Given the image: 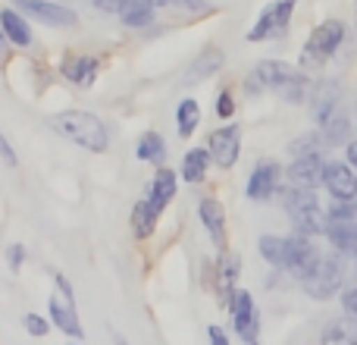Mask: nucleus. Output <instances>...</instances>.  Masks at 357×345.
Listing matches in <instances>:
<instances>
[{"label": "nucleus", "mask_w": 357, "mask_h": 345, "mask_svg": "<svg viewBox=\"0 0 357 345\" xmlns=\"http://www.w3.org/2000/svg\"><path fill=\"white\" fill-rule=\"evenodd\" d=\"M50 129L60 132L63 138L75 142L79 148L94 151V154H104L110 148V135H107L104 123L98 117H91L88 110H66V113H56V117L47 119Z\"/></svg>", "instance_id": "1"}, {"label": "nucleus", "mask_w": 357, "mask_h": 345, "mask_svg": "<svg viewBox=\"0 0 357 345\" xmlns=\"http://www.w3.org/2000/svg\"><path fill=\"white\" fill-rule=\"evenodd\" d=\"M285 210H289L295 233L301 235H323L329 229V216L320 210V201L310 189H289L285 191Z\"/></svg>", "instance_id": "2"}, {"label": "nucleus", "mask_w": 357, "mask_h": 345, "mask_svg": "<svg viewBox=\"0 0 357 345\" xmlns=\"http://www.w3.org/2000/svg\"><path fill=\"white\" fill-rule=\"evenodd\" d=\"M342 41H345V25H342L339 19L320 22L310 31L307 44H304V50H301V66H323V63L342 47Z\"/></svg>", "instance_id": "3"}, {"label": "nucleus", "mask_w": 357, "mask_h": 345, "mask_svg": "<svg viewBox=\"0 0 357 345\" xmlns=\"http://www.w3.org/2000/svg\"><path fill=\"white\" fill-rule=\"evenodd\" d=\"M295 79H301L295 66H289L285 60H260L254 66V73L245 79L248 94H264V91H282L285 85H291Z\"/></svg>", "instance_id": "4"}, {"label": "nucleus", "mask_w": 357, "mask_h": 345, "mask_svg": "<svg viewBox=\"0 0 357 345\" xmlns=\"http://www.w3.org/2000/svg\"><path fill=\"white\" fill-rule=\"evenodd\" d=\"M342 283H345V264H342L339 254H326L320 267L304 279V292L317 302H323V298H333L342 289Z\"/></svg>", "instance_id": "5"}, {"label": "nucleus", "mask_w": 357, "mask_h": 345, "mask_svg": "<svg viewBox=\"0 0 357 345\" xmlns=\"http://www.w3.org/2000/svg\"><path fill=\"white\" fill-rule=\"evenodd\" d=\"M323 254L317 251V245L310 242V235H301L295 233L289 239V254H285V270L291 273V277H298L304 283V279L310 277V273L320 267Z\"/></svg>", "instance_id": "6"}, {"label": "nucleus", "mask_w": 357, "mask_h": 345, "mask_svg": "<svg viewBox=\"0 0 357 345\" xmlns=\"http://www.w3.org/2000/svg\"><path fill=\"white\" fill-rule=\"evenodd\" d=\"M291 10H295V0H273V3H266L257 25L248 31V41H266V38L282 35L285 25H289Z\"/></svg>", "instance_id": "7"}, {"label": "nucleus", "mask_w": 357, "mask_h": 345, "mask_svg": "<svg viewBox=\"0 0 357 345\" xmlns=\"http://www.w3.org/2000/svg\"><path fill=\"white\" fill-rule=\"evenodd\" d=\"M10 3L19 6L25 16L38 19V22H44V25H54V29H69V25H75V19H79L69 6L50 3V0H10Z\"/></svg>", "instance_id": "8"}, {"label": "nucleus", "mask_w": 357, "mask_h": 345, "mask_svg": "<svg viewBox=\"0 0 357 345\" xmlns=\"http://www.w3.org/2000/svg\"><path fill=\"white\" fill-rule=\"evenodd\" d=\"M207 151H210L216 167H222V170L235 167L238 151H241V129L238 126H222V129H216L207 142Z\"/></svg>", "instance_id": "9"}, {"label": "nucleus", "mask_w": 357, "mask_h": 345, "mask_svg": "<svg viewBox=\"0 0 357 345\" xmlns=\"http://www.w3.org/2000/svg\"><path fill=\"white\" fill-rule=\"evenodd\" d=\"M279 179H282V170H279L276 161H260L254 167L251 179H248L245 195L251 201H266V198H273L279 191Z\"/></svg>", "instance_id": "10"}, {"label": "nucleus", "mask_w": 357, "mask_h": 345, "mask_svg": "<svg viewBox=\"0 0 357 345\" xmlns=\"http://www.w3.org/2000/svg\"><path fill=\"white\" fill-rule=\"evenodd\" d=\"M232 321H235V333L241 336L245 342H257V333H260V317H257V304H254L251 292L238 289L232 302Z\"/></svg>", "instance_id": "11"}, {"label": "nucleus", "mask_w": 357, "mask_h": 345, "mask_svg": "<svg viewBox=\"0 0 357 345\" xmlns=\"http://www.w3.org/2000/svg\"><path fill=\"white\" fill-rule=\"evenodd\" d=\"M323 182H326V191L335 201H354L357 198V176L345 163L329 161L326 170H323Z\"/></svg>", "instance_id": "12"}, {"label": "nucleus", "mask_w": 357, "mask_h": 345, "mask_svg": "<svg viewBox=\"0 0 357 345\" xmlns=\"http://www.w3.org/2000/svg\"><path fill=\"white\" fill-rule=\"evenodd\" d=\"M47 311H50V323H54V327H60L63 333L79 342L85 339V330H82L79 314H75V302H69V298H63V295H50Z\"/></svg>", "instance_id": "13"}, {"label": "nucleus", "mask_w": 357, "mask_h": 345, "mask_svg": "<svg viewBox=\"0 0 357 345\" xmlns=\"http://www.w3.org/2000/svg\"><path fill=\"white\" fill-rule=\"evenodd\" d=\"M323 170H326V163L320 161V154H301L291 161L285 172H289L295 189H314L317 182H323Z\"/></svg>", "instance_id": "14"}, {"label": "nucleus", "mask_w": 357, "mask_h": 345, "mask_svg": "<svg viewBox=\"0 0 357 345\" xmlns=\"http://www.w3.org/2000/svg\"><path fill=\"white\" fill-rule=\"evenodd\" d=\"M176 189H178L176 172L167 170V167L157 170V176L151 179V185H148V204H151V210H154L157 216H160L163 210H167V204L176 198Z\"/></svg>", "instance_id": "15"}, {"label": "nucleus", "mask_w": 357, "mask_h": 345, "mask_svg": "<svg viewBox=\"0 0 357 345\" xmlns=\"http://www.w3.org/2000/svg\"><path fill=\"white\" fill-rule=\"evenodd\" d=\"M197 216H201V223L207 226L213 245L226 248V210H222V204L213 201V198H204V201L197 204Z\"/></svg>", "instance_id": "16"}, {"label": "nucleus", "mask_w": 357, "mask_h": 345, "mask_svg": "<svg viewBox=\"0 0 357 345\" xmlns=\"http://www.w3.org/2000/svg\"><path fill=\"white\" fill-rule=\"evenodd\" d=\"M335 104H339V82H320L314 98H310V113L317 123L326 126L335 117Z\"/></svg>", "instance_id": "17"}, {"label": "nucleus", "mask_w": 357, "mask_h": 345, "mask_svg": "<svg viewBox=\"0 0 357 345\" xmlns=\"http://www.w3.org/2000/svg\"><path fill=\"white\" fill-rule=\"evenodd\" d=\"M157 0H119V22L129 29H144L154 22Z\"/></svg>", "instance_id": "18"}, {"label": "nucleus", "mask_w": 357, "mask_h": 345, "mask_svg": "<svg viewBox=\"0 0 357 345\" xmlns=\"http://www.w3.org/2000/svg\"><path fill=\"white\" fill-rule=\"evenodd\" d=\"M226 63V57H222V50H216V47H210V50H204L201 57H197L195 63H191V69L185 73V82L188 85H195V82H204V79H210L213 73H220V66Z\"/></svg>", "instance_id": "19"}, {"label": "nucleus", "mask_w": 357, "mask_h": 345, "mask_svg": "<svg viewBox=\"0 0 357 345\" xmlns=\"http://www.w3.org/2000/svg\"><path fill=\"white\" fill-rule=\"evenodd\" d=\"M0 25H3V35H6V41H10V44H16V47H29V44H31L29 22H25L16 10H10V6H6V10L0 13Z\"/></svg>", "instance_id": "20"}, {"label": "nucleus", "mask_w": 357, "mask_h": 345, "mask_svg": "<svg viewBox=\"0 0 357 345\" xmlns=\"http://www.w3.org/2000/svg\"><path fill=\"white\" fill-rule=\"evenodd\" d=\"M238 270H241L238 254H232V251L222 254V258H220V277H216V283H220V292H222V298H226L229 304H232V302H235V295H238V289H235Z\"/></svg>", "instance_id": "21"}, {"label": "nucleus", "mask_w": 357, "mask_h": 345, "mask_svg": "<svg viewBox=\"0 0 357 345\" xmlns=\"http://www.w3.org/2000/svg\"><path fill=\"white\" fill-rule=\"evenodd\" d=\"M135 154H138V161L163 167V161H167V142H163L160 132H144L138 148H135Z\"/></svg>", "instance_id": "22"}, {"label": "nucleus", "mask_w": 357, "mask_h": 345, "mask_svg": "<svg viewBox=\"0 0 357 345\" xmlns=\"http://www.w3.org/2000/svg\"><path fill=\"white\" fill-rule=\"evenodd\" d=\"M94 73H98V60L94 57H69L63 63V75L69 82H75V85H91Z\"/></svg>", "instance_id": "23"}, {"label": "nucleus", "mask_w": 357, "mask_h": 345, "mask_svg": "<svg viewBox=\"0 0 357 345\" xmlns=\"http://www.w3.org/2000/svg\"><path fill=\"white\" fill-rule=\"evenodd\" d=\"M210 161H213V157H210L207 148H191L182 161V179L185 182H201V179L207 176Z\"/></svg>", "instance_id": "24"}, {"label": "nucleus", "mask_w": 357, "mask_h": 345, "mask_svg": "<svg viewBox=\"0 0 357 345\" xmlns=\"http://www.w3.org/2000/svg\"><path fill=\"white\" fill-rule=\"evenodd\" d=\"M260 254L270 267H285V254H289V239H279V235H260L257 242Z\"/></svg>", "instance_id": "25"}, {"label": "nucleus", "mask_w": 357, "mask_h": 345, "mask_svg": "<svg viewBox=\"0 0 357 345\" xmlns=\"http://www.w3.org/2000/svg\"><path fill=\"white\" fill-rule=\"evenodd\" d=\"M320 345H357V327L351 321L329 323L320 336Z\"/></svg>", "instance_id": "26"}, {"label": "nucleus", "mask_w": 357, "mask_h": 345, "mask_svg": "<svg viewBox=\"0 0 357 345\" xmlns=\"http://www.w3.org/2000/svg\"><path fill=\"white\" fill-rule=\"evenodd\" d=\"M197 123H201V107H197V101L185 98L182 104H178V110H176L178 135H182V138H191V132L197 129Z\"/></svg>", "instance_id": "27"}, {"label": "nucleus", "mask_w": 357, "mask_h": 345, "mask_svg": "<svg viewBox=\"0 0 357 345\" xmlns=\"http://www.w3.org/2000/svg\"><path fill=\"white\" fill-rule=\"evenodd\" d=\"M154 226H157V214L151 210L148 201H138L135 214H132V229H135V235L138 239H151V235H154Z\"/></svg>", "instance_id": "28"}, {"label": "nucleus", "mask_w": 357, "mask_h": 345, "mask_svg": "<svg viewBox=\"0 0 357 345\" xmlns=\"http://www.w3.org/2000/svg\"><path fill=\"white\" fill-rule=\"evenodd\" d=\"M348 132H351L348 119L345 117H333L326 123V129H323V142L326 145H342V142H348Z\"/></svg>", "instance_id": "29"}, {"label": "nucleus", "mask_w": 357, "mask_h": 345, "mask_svg": "<svg viewBox=\"0 0 357 345\" xmlns=\"http://www.w3.org/2000/svg\"><path fill=\"white\" fill-rule=\"evenodd\" d=\"M235 113V101H232V91H226L222 88L220 91V98H216V117L220 119H229Z\"/></svg>", "instance_id": "30"}, {"label": "nucleus", "mask_w": 357, "mask_h": 345, "mask_svg": "<svg viewBox=\"0 0 357 345\" xmlns=\"http://www.w3.org/2000/svg\"><path fill=\"white\" fill-rule=\"evenodd\" d=\"M22 323H25V330H29L31 336H44V333L50 330V323L44 321L41 314H25V321H22Z\"/></svg>", "instance_id": "31"}, {"label": "nucleus", "mask_w": 357, "mask_h": 345, "mask_svg": "<svg viewBox=\"0 0 357 345\" xmlns=\"http://www.w3.org/2000/svg\"><path fill=\"white\" fill-rule=\"evenodd\" d=\"M314 145H317V135H314V132H310V135L298 138V142L291 145V151H295V157H301V154H314V151H310V148H314Z\"/></svg>", "instance_id": "32"}, {"label": "nucleus", "mask_w": 357, "mask_h": 345, "mask_svg": "<svg viewBox=\"0 0 357 345\" xmlns=\"http://www.w3.org/2000/svg\"><path fill=\"white\" fill-rule=\"evenodd\" d=\"M342 308H345L348 321H357V289H351V292H345V295H342Z\"/></svg>", "instance_id": "33"}, {"label": "nucleus", "mask_w": 357, "mask_h": 345, "mask_svg": "<svg viewBox=\"0 0 357 345\" xmlns=\"http://www.w3.org/2000/svg\"><path fill=\"white\" fill-rule=\"evenodd\" d=\"M6 260H10L13 270H19V267H22V260H25V248L22 245H10V251H6Z\"/></svg>", "instance_id": "34"}, {"label": "nucleus", "mask_w": 357, "mask_h": 345, "mask_svg": "<svg viewBox=\"0 0 357 345\" xmlns=\"http://www.w3.org/2000/svg\"><path fill=\"white\" fill-rule=\"evenodd\" d=\"M0 154H3V163L10 170H16V154H13V145H10V138H0Z\"/></svg>", "instance_id": "35"}, {"label": "nucleus", "mask_w": 357, "mask_h": 345, "mask_svg": "<svg viewBox=\"0 0 357 345\" xmlns=\"http://www.w3.org/2000/svg\"><path fill=\"white\" fill-rule=\"evenodd\" d=\"M210 345H229V336L222 327H210Z\"/></svg>", "instance_id": "36"}, {"label": "nucleus", "mask_w": 357, "mask_h": 345, "mask_svg": "<svg viewBox=\"0 0 357 345\" xmlns=\"http://www.w3.org/2000/svg\"><path fill=\"white\" fill-rule=\"evenodd\" d=\"M94 6L104 13H119V0H94Z\"/></svg>", "instance_id": "37"}, {"label": "nucleus", "mask_w": 357, "mask_h": 345, "mask_svg": "<svg viewBox=\"0 0 357 345\" xmlns=\"http://www.w3.org/2000/svg\"><path fill=\"white\" fill-rule=\"evenodd\" d=\"M176 3H182L185 10H201V6L207 3V0H176Z\"/></svg>", "instance_id": "38"}, {"label": "nucleus", "mask_w": 357, "mask_h": 345, "mask_svg": "<svg viewBox=\"0 0 357 345\" xmlns=\"http://www.w3.org/2000/svg\"><path fill=\"white\" fill-rule=\"evenodd\" d=\"M348 161H351V167H357V142L348 145Z\"/></svg>", "instance_id": "39"}, {"label": "nucleus", "mask_w": 357, "mask_h": 345, "mask_svg": "<svg viewBox=\"0 0 357 345\" xmlns=\"http://www.w3.org/2000/svg\"><path fill=\"white\" fill-rule=\"evenodd\" d=\"M113 345H129V342H126L123 336H116V339H113Z\"/></svg>", "instance_id": "40"}, {"label": "nucleus", "mask_w": 357, "mask_h": 345, "mask_svg": "<svg viewBox=\"0 0 357 345\" xmlns=\"http://www.w3.org/2000/svg\"><path fill=\"white\" fill-rule=\"evenodd\" d=\"M169 3H176V0H157V6H169Z\"/></svg>", "instance_id": "41"}, {"label": "nucleus", "mask_w": 357, "mask_h": 345, "mask_svg": "<svg viewBox=\"0 0 357 345\" xmlns=\"http://www.w3.org/2000/svg\"><path fill=\"white\" fill-rule=\"evenodd\" d=\"M245 345H260V342H245Z\"/></svg>", "instance_id": "42"}, {"label": "nucleus", "mask_w": 357, "mask_h": 345, "mask_svg": "<svg viewBox=\"0 0 357 345\" xmlns=\"http://www.w3.org/2000/svg\"><path fill=\"white\" fill-rule=\"evenodd\" d=\"M75 345H79V342H75Z\"/></svg>", "instance_id": "43"}, {"label": "nucleus", "mask_w": 357, "mask_h": 345, "mask_svg": "<svg viewBox=\"0 0 357 345\" xmlns=\"http://www.w3.org/2000/svg\"><path fill=\"white\" fill-rule=\"evenodd\" d=\"M354 258H357V254H354Z\"/></svg>", "instance_id": "44"}]
</instances>
